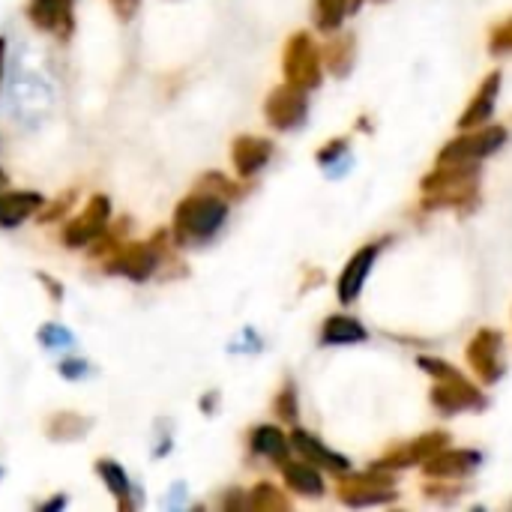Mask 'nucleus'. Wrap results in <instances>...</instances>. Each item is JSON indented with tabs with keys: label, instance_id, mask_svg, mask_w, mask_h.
Returning a JSON list of instances; mask_svg holds the SVG:
<instances>
[{
	"label": "nucleus",
	"instance_id": "obj_32",
	"mask_svg": "<svg viewBox=\"0 0 512 512\" xmlns=\"http://www.w3.org/2000/svg\"><path fill=\"white\" fill-rule=\"evenodd\" d=\"M6 183V174H3V168H0V186Z\"/></svg>",
	"mask_w": 512,
	"mask_h": 512
},
{
	"label": "nucleus",
	"instance_id": "obj_10",
	"mask_svg": "<svg viewBox=\"0 0 512 512\" xmlns=\"http://www.w3.org/2000/svg\"><path fill=\"white\" fill-rule=\"evenodd\" d=\"M30 21L39 30H51L57 36H66L72 30V9L69 0H30L27 6Z\"/></svg>",
	"mask_w": 512,
	"mask_h": 512
},
{
	"label": "nucleus",
	"instance_id": "obj_26",
	"mask_svg": "<svg viewBox=\"0 0 512 512\" xmlns=\"http://www.w3.org/2000/svg\"><path fill=\"white\" fill-rule=\"evenodd\" d=\"M330 57V66H336V60H342L339 66H342V75H345V69L351 66V39H336L333 45H330V51H327Z\"/></svg>",
	"mask_w": 512,
	"mask_h": 512
},
{
	"label": "nucleus",
	"instance_id": "obj_29",
	"mask_svg": "<svg viewBox=\"0 0 512 512\" xmlns=\"http://www.w3.org/2000/svg\"><path fill=\"white\" fill-rule=\"evenodd\" d=\"M342 150H348V144H345V141H333L330 147H324V150H321V156H318V159H321V162H330V159L342 156Z\"/></svg>",
	"mask_w": 512,
	"mask_h": 512
},
{
	"label": "nucleus",
	"instance_id": "obj_2",
	"mask_svg": "<svg viewBox=\"0 0 512 512\" xmlns=\"http://www.w3.org/2000/svg\"><path fill=\"white\" fill-rule=\"evenodd\" d=\"M9 108L15 120L39 126L51 111V90L39 75H15L9 84Z\"/></svg>",
	"mask_w": 512,
	"mask_h": 512
},
{
	"label": "nucleus",
	"instance_id": "obj_5",
	"mask_svg": "<svg viewBox=\"0 0 512 512\" xmlns=\"http://www.w3.org/2000/svg\"><path fill=\"white\" fill-rule=\"evenodd\" d=\"M306 111H309L306 93L297 84H282L267 99V120L276 129H294V126H300L306 120Z\"/></svg>",
	"mask_w": 512,
	"mask_h": 512
},
{
	"label": "nucleus",
	"instance_id": "obj_4",
	"mask_svg": "<svg viewBox=\"0 0 512 512\" xmlns=\"http://www.w3.org/2000/svg\"><path fill=\"white\" fill-rule=\"evenodd\" d=\"M285 75L288 84L297 87H318L321 84V54L312 45V39L306 33H297L288 48H285Z\"/></svg>",
	"mask_w": 512,
	"mask_h": 512
},
{
	"label": "nucleus",
	"instance_id": "obj_28",
	"mask_svg": "<svg viewBox=\"0 0 512 512\" xmlns=\"http://www.w3.org/2000/svg\"><path fill=\"white\" fill-rule=\"evenodd\" d=\"M492 48L495 51H512V18L492 33Z\"/></svg>",
	"mask_w": 512,
	"mask_h": 512
},
{
	"label": "nucleus",
	"instance_id": "obj_25",
	"mask_svg": "<svg viewBox=\"0 0 512 512\" xmlns=\"http://www.w3.org/2000/svg\"><path fill=\"white\" fill-rule=\"evenodd\" d=\"M252 507H258V510H285L288 504H285V498H279L276 495V489L273 486H258L255 489V498H252Z\"/></svg>",
	"mask_w": 512,
	"mask_h": 512
},
{
	"label": "nucleus",
	"instance_id": "obj_6",
	"mask_svg": "<svg viewBox=\"0 0 512 512\" xmlns=\"http://www.w3.org/2000/svg\"><path fill=\"white\" fill-rule=\"evenodd\" d=\"M468 363L474 366V372L486 384H495L504 375V363H501V333L498 330H480L474 336V342L468 345Z\"/></svg>",
	"mask_w": 512,
	"mask_h": 512
},
{
	"label": "nucleus",
	"instance_id": "obj_19",
	"mask_svg": "<svg viewBox=\"0 0 512 512\" xmlns=\"http://www.w3.org/2000/svg\"><path fill=\"white\" fill-rule=\"evenodd\" d=\"M285 483H288L294 492L306 495V498H318V495H324V480H321V474H318L312 465L288 462V465H285Z\"/></svg>",
	"mask_w": 512,
	"mask_h": 512
},
{
	"label": "nucleus",
	"instance_id": "obj_16",
	"mask_svg": "<svg viewBox=\"0 0 512 512\" xmlns=\"http://www.w3.org/2000/svg\"><path fill=\"white\" fill-rule=\"evenodd\" d=\"M39 204H42V195H36V192H9V195H0V225L3 228H15Z\"/></svg>",
	"mask_w": 512,
	"mask_h": 512
},
{
	"label": "nucleus",
	"instance_id": "obj_31",
	"mask_svg": "<svg viewBox=\"0 0 512 512\" xmlns=\"http://www.w3.org/2000/svg\"><path fill=\"white\" fill-rule=\"evenodd\" d=\"M3 54H6V42L0 39V78H3Z\"/></svg>",
	"mask_w": 512,
	"mask_h": 512
},
{
	"label": "nucleus",
	"instance_id": "obj_12",
	"mask_svg": "<svg viewBox=\"0 0 512 512\" xmlns=\"http://www.w3.org/2000/svg\"><path fill=\"white\" fill-rule=\"evenodd\" d=\"M270 153H273V144L264 141V138H240L234 144V165H237V174L240 177H252L258 174L267 162H270Z\"/></svg>",
	"mask_w": 512,
	"mask_h": 512
},
{
	"label": "nucleus",
	"instance_id": "obj_3",
	"mask_svg": "<svg viewBox=\"0 0 512 512\" xmlns=\"http://www.w3.org/2000/svg\"><path fill=\"white\" fill-rule=\"evenodd\" d=\"M504 141H507V132L498 129V126L480 129V132H468V135L450 141L441 150V165H474L477 159L495 153Z\"/></svg>",
	"mask_w": 512,
	"mask_h": 512
},
{
	"label": "nucleus",
	"instance_id": "obj_30",
	"mask_svg": "<svg viewBox=\"0 0 512 512\" xmlns=\"http://www.w3.org/2000/svg\"><path fill=\"white\" fill-rule=\"evenodd\" d=\"M111 3H114L117 9H123V12H132V6H135L138 0H111Z\"/></svg>",
	"mask_w": 512,
	"mask_h": 512
},
{
	"label": "nucleus",
	"instance_id": "obj_13",
	"mask_svg": "<svg viewBox=\"0 0 512 512\" xmlns=\"http://www.w3.org/2000/svg\"><path fill=\"white\" fill-rule=\"evenodd\" d=\"M498 90H501V72H492V75L483 81V87L477 90V96H474V102L468 105V111L462 114V120H459V126H462L465 132L474 129V126H480V123H486V120L492 117Z\"/></svg>",
	"mask_w": 512,
	"mask_h": 512
},
{
	"label": "nucleus",
	"instance_id": "obj_1",
	"mask_svg": "<svg viewBox=\"0 0 512 512\" xmlns=\"http://www.w3.org/2000/svg\"><path fill=\"white\" fill-rule=\"evenodd\" d=\"M228 204L219 195L186 198L174 216V231L180 243H207L225 222Z\"/></svg>",
	"mask_w": 512,
	"mask_h": 512
},
{
	"label": "nucleus",
	"instance_id": "obj_15",
	"mask_svg": "<svg viewBox=\"0 0 512 512\" xmlns=\"http://www.w3.org/2000/svg\"><path fill=\"white\" fill-rule=\"evenodd\" d=\"M294 447L312 462V465H321V468H327V471H336V474H342V471H348L351 468V462L345 459V456H339V453H333V450H327L318 438H312L309 432H294Z\"/></svg>",
	"mask_w": 512,
	"mask_h": 512
},
{
	"label": "nucleus",
	"instance_id": "obj_11",
	"mask_svg": "<svg viewBox=\"0 0 512 512\" xmlns=\"http://www.w3.org/2000/svg\"><path fill=\"white\" fill-rule=\"evenodd\" d=\"M444 444H447V435H441V432L426 435V438H420V441H414V444H408V447L396 450V453H393L390 459H384L378 468H411V465L429 462L435 453H441V450H444Z\"/></svg>",
	"mask_w": 512,
	"mask_h": 512
},
{
	"label": "nucleus",
	"instance_id": "obj_7",
	"mask_svg": "<svg viewBox=\"0 0 512 512\" xmlns=\"http://www.w3.org/2000/svg\"><path fill=\"white\" fill-rule=\"evenodd\" d=\"M432 402H435L444 414H456V411H465V408H483V405H486V399H483L468 381H462L459 375L444 378V384L435 387Z\"/></svg>",
	"mask_w": 512,
	"mask_h": 512
},
{
	"label": "nucleus",
	"instance_id": "obj_24",
	"mask_svg": "<svg viewBox=\"0 0 512 512\" xmlns=\"http://www.w3.org/2000/svg\"><path fill=\"white\" fill-rule=\"evenodd\" d=\"M39 342L51 351H60V348H72L75 345V336L69 330H63L60 324H45L39 330Z\"/></svg>",
	"mask_w": 512,
	"mask_h": 512
},
{
	"label": "nucleus",
	"instance_id": "obj_9",
	"mask_svg": "<svg viewBox=\"0 0 512 512\" xmlns=\"http://www.w3.org/2000/svg\"><path fill=\"white\" fill-rule=\"evenodd\" d=\"M378 243H372V246H363L351 261H348V267H345V273H342V279H339V300L342 303H354L357 297H360V291H363V282H366V276H369V270H372V264H375V258H378Z\"/></svg>",
	"mask_w": 512,
	"mask_h": 512
},
{
	"label": "nucleus",
	"instance_id": "obj_22",
	"mask_svg": "<svg viewBox=\"0 0 512 512\" xmlns=\"http://www.w3.org/2000/svg\"><path fill=\"white\" fill-rule=\"evenodd\" d=\"M348 15V0H315V24L321 30H336Z\"/></svg>",
	"mask_w": 512,
	"mask_h": 512
},
{
	"label": "nucleus",
	"instance_id": "obj_27",
	"mask_svg": "<svg viewBox=\"0 0 512 512\" xmlns=\"http://www.w3.org/2000/svg\"><path fill=\"white\" fill-rule=\"evenodd\" d=\"M60 375L72 378V381H81V378L90 375V366L84 360H66V363H60Z\"/></svg>",
	"mask_w": 512,
	"mask_h": 512
},
{
	"label": "nucleus",
	"instance_id": "obj_23",
	"mask_svg": "<svg viewBox=\"0 0 512 512\" xmlns=\"http://www.w3.org/2000/svg\"><path fill=\"white\" fill-rule=\"evenodd\" d=\"M99 474H102V480H105V486L111 489V495L117 498V501H126L129 498V492H132V486H129V480H126V474L120 471V465H114V462H99Z\"/></svg>",
	"mask_w": 512,
	"mask_h": 512
},
{
	"label": "nucleus",
	"instance_id": "obj_14",
	"mask_svg": "<svg viewBox=\"0 0 512 512\" xmlns=\"http://www.w3.org/2000/svg\"><path fill=\"white\" fill-rule=\"evenodd\" d=\"M480 465V453L471 450H450V453H435L426 462L429 477H465Z\"/></svg>",
	"mask_w": 512,
	"mask_h": 512
},
{
	"label": "nucleus",
	"instance_id": "obj_21",
	"mask_svg": "<svg viewBox=\"0 0 512 512\" xmlns=\"http://www.w3.org/2000/svg\"><path fill=\"white\" fill-rule=\"evenodd\" d=\"M252 450L264 459H285L288 453V438L276 426H261L252 435Z\"/></svg>",
	"mask_w": 512,
	"mask_h": 512
},
{
	"label": "nucleus",
	"instance_id": "obj_8",
	"mask_svg": "<svg viewBox=\"0 0 512 512\" xmlns=\"http://www.w3.org/2000/svg\"><path fill=\"white\" fill-rule=\"evenodd\" d=\"M108 210H111L108 207V198H93L90 207L66 228L63 240L69 246H87V243H93L99 237V231L105 228V222H108Z\"/></svg>",
	"mask_w": 512,
	"mask_h": 512
},
{
	"label": "nucleus",
	"instance_id": "obj_18",
	"mask_svg": "<svg viewBox=\"0 0 512 512\" xmlns=\"http://www.w3.org/2000/svg\"><path fill=\"white\" fill-rule=\"evenodd\" d=\"M156 267V255L147 246H129L123 249V255L117 258L114 270L129 276V279H147Z\"/></svg>",
	"mask_w": 512,
	"mask_h": 512
},
{
	"label": "nucleus",
	"instance_id": "obj_20",
	"mask_svg": "<svg viewBox=\"0 0 512 512\" xmlns=\"http://www.w3.org/2000/svg\"><path fill=\"white\" fill-rule=\"evenodd\" d=\"M324 345H351V342H363L366 339V327L354 318H330L324 324V333H321Z\"/></svg>",
	"mask_w": 512,
	"mask_h": 512
},
{
	"label": "nucleus",
	"instance_id": "obj_17",
	"mask_svg": "<svg viewBox=\"0 0 512 512\" xmlns=\"http://www.w3.org/2000/svg\"><path fill=\"white\" fill-rule=\"evenodd\" d=\"M342 501L351 507H369V504H387L393 501V492L387 486H378L375 480L369 483V477H360L354 483H345L342 489Z\"/></svg>",
	"mask_w": 512,
	"mask_h": 512
}]
</instances>
